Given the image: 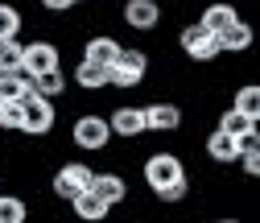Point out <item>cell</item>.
Masks as SVG:
<instances>
[{
  "instance_id": "cell-1",
  "label": "cell",
  "mask_w": 260,
  "mask_h": 223,
  "mask_svg": "<svg viewBox=\"0 0 260 223\" xmlns=\"http://www.w3.org/2000/svg\"><path fill=\"white\" fill-rule=\"evenodd\" d=\"M112 137H116L112 133V120L100 116V112H79L71 120V145L79 153H104L112 145Z\"/></svg>"
},
{
  "instance_id": "cell-2",
  "label": "cell",
  "mask_w": 260,
  "mask_h": 223,
  "mask_svg": "<svg viewBox=\"0 0 260 223\" xmlns=\"http://www.w3.org/2000/svg\"><path fill=\"white\" fill-rule=\"evenodd\" d=\"M178 50H182L190 62H199V67H207V62L223 58L219 38L211 34V29H207L203 21H190V25H182V29H178Z\"/></svg>"
},
{
  "instance_id": "cell-3",
  "label": "cell",
  "mask_w": 260,
  "mask_h": 223,
  "mask_svg": "<svg viewBox=\"0 0 260 223\" xmlns=\"http://www.w3.org/2000/svg\"><path fill=\"white\" fill-rule=\"evenodd\" d=\"M54 104H58V100H50V95L29 91V95H25V120H21V137H34V141L50 137V133L58 129V108H54Z\"/></svg>"
},
{
  "instance_id": "cell-4",
  "label": "cell",
  "mask_w": 260,
  "mask_h": 223,
  "mask_svg": "<svg viewBox=\"0 0 260 223\" xmlns=\"http://www.w3.org/2000/svg\"><path fill=\"white\" fill-rule=\"evenodd\" d=\"M91 178H95V170L87 162H62L50 174V195L62 199V203H75L83 190H91Z\"/></svg>"
},
{
  "instance_id": "cell-5",
  "label": "cell",
  "mask_w": 260,
  "mask_h": 223,
  "mask_svg": "<svg viewBox=\"0 0 260 223\" xmlns=\"http://www.w3.org/2000/svg\"><path fill=\"white\" fill-rule=\"evenodd\" d=\"M141 178H145L149 190H161V186L186 178V162H182L178 153H170V149H157V153H149L145 162H141Z\"/></svg>"
},
{
  "instance_id": "cell-6",
  "label": "cell",
  "mask_w": 260,
  "mask_h": 223,
  "mask_svg": "<svg viewBox=\"0 0 260 223\" xmlns=\"http://www.w3.org/2000/svg\"><path fill=\"white\" fill-rule=\"evenodd\" d=\"M145 79H149V54L137 50V46H124L116 67H112V87L116 91H137Z\"/></svg>"
},
{
  "instance_id": "cell-7",
  "label": "cell",
  "mask_w": 260,
  "mask_h": 223,
  "mask_svg": "<svg viewBox=\"0 0 260 223\" xmlns=\"http://www.w3.org/2000/svg\"><path fill=\"white\" fill-rule=\"evenodd\" d=\"M54 67H62V50H58V42H50V38L25 42L21 71H25L29 79H38V75H46V71H54Z\"/></svg>"
},
{
  "instance_id": "cell-8",
  "label": "cell",
  "mask_w": 260,
  "mask_h": 223,
  "mask_svg": "<svg viewBox=\"0 0 260 223\" xmlns=\"http://www.w3.org/2000/svg\"><path fill=\"white\" fill-rule=\"evenodd\" d=\"M108 120H112V133H116L120 141H141V137L149 133L145 104H116V108L108 112Z\"/></svg>"
},
{
  "instance_id": "cell-9",
  "label": "cell",
  "mask_w": 260,
  "mask_h": 223,
  "mask_svg": "<svg viewBox=\"0 0 260 223\" xmlns=\"http://www.w3.org/2000/svg\"><path fill=\"white\" fill-rule=\"evenodd\" d=\"M120 21L133 29V34H153L161 25V0H124Z\"/></svg>"
},
{
  "instance_id": "cell-10",
  "label": "cell",
  "mask_w": 260,
  "mask_h": 223,
  "mask_svg": "<svg viewBox=\"0 0 260 223\" xmlns=\"http://www.w3.org/2000/svg\"><path fill=\"white\" fill-rule=\"evenodd\" d=\"M145 120H149V133L170 137V133H178L182 124H186V112L174 100H153V104H145Z\"/></svg>"
},
{
  "instance_id": "cell-11",
  "label": "cell",
  "mask_w": 260,
  "mask_h": 223,
  "mask_svg": "<svg viewBox=\"0 0 260 223\" xmlns=\"http://www.w3.org/2000/svg\"><path fill=\"white\" fill-rule=\"evenodd\" d=\"M203 153L211 157L215 166H240V141H236L232 133H223L219 124L207 133V141H203Z\"/></svg>"
},
{
  "instance_id": "cell-12",
  "label": "cell",
  "mask_w": 260,
  "mask_h": 223,
  "mask_svg": "<svg viewBox=\"0 0 260 223\" xmlns=\"http://www.w3.org/2000/svg\"><path fill=\"white\" fill-rule=\"evenodd\" d=\"M120 50H124V42L116 38V34H91L87 42H83V58H91V62H100V67H116V58H120Z\"/></svg>"
},
{
  "instance_id": "cell-13",
  "label": "cell",
  "mask_w": 260,
  "mask_h": 223,
  "mask_svg": "<svg viewBox=\"0 0 260 223\" xmlns=\"http://www.w3.org/2000/svg\"><path fill=\"white\" fill-rule=\"evenodd\" d=\"M91 190H95L108 207H120V203L128 199V182H124V174H116V170H95Z\"/></svg>"
},
{
  "instance_id": "cell-14",
  "label": "cell",
  "mask_w": 260,
  "mask_h": 223,
  "mask_svg": "<svg viewBox=\"0 0 260 223\" xmlns=\"http://www.w3.org/2000/svg\"><path fill=\"white\" fill-rule=\"evenodd\" d=\"M199 21L211 29V34L219 38V34H227V29H232L236 21H240V9L232 5V0H211V5L199 13Z\"/></svg>"
},
{
  "instance_id": "cell-15",
  "label": "cell",
  "mask_w": 260,
  "mask_h": 223,
  "mask_svg": "<svg viewBox=\"0 0 260 223\" xmlns=\"http://www.w3.org/2000/svg\"><path fill=\"white\" fill-rule=\"evenodd\" d=\"M75 87L79 91H108L112 87V71L100 67V62H91V58H79L75 62Z\"/></svg>"
},
{
  "instance_id": "cell-16",
  "label": "cell",
  "mask_w": 260,
  "mask_h": 223,
  "mask_svg": "<svg viewBox=\"0 0 260 223\" xmlns=\"http://www.w3.org/2000/svg\"><path fill=\"white\" fill-rule=\"evenodd\" d=\"M219 46H223V54H248L252 46H256V29H252V21H236L227 34H219Z\"/></svg>"
},
{
  "instance_id": "cell-17",
  "label": "cell",
  "mask_w": 260,
  "mask_h": 223,
  "mask_svg": "<svg viewBox=\"0 0 260 223\" xmlns=\"http://www.w3.org/2000/svg\"><path fill=\"white\" fill-rule=\"evenodd\" d=\"M71 211H75V219H83V223H100V219H108L112 215V207L95 195V190H83V195L71 203Z\"/></svg>"
},
{
  "instance_id": "cell-18",
  "label": "cell",
  "mask_w": 260,
  "mask_h": 223,
  "mask_svg": "<svg viewBox=\"0 0 260 223\" xmlns=\"http://www.w3.org/2000/svg\"><path fill=\"white\" fill-rule=\"evenodd\" d=\"M215 124H219V129H223V133H232V137H236V141H240V137H248V133H252V129H260V124H256V120H252V116H248V112H240V108H236V104H232V108H223V112H219V120H215Z\"/></svg>"
},
{
  "instance_id": "cell-19",
  "label": "cell",
  "mask_w": 260,
  "mask_h": 223,
  "mask_svg": "<svg viewBox=\"0 0 260 223\" xmlns=\"http://www.w3.org/2000/svg\"><path fill=\"white\" fill-rule=\"evenodd\" d=\"M67 87H71V75L62 71V67H54V71H46V75L34 79V91H38V95H50V100H62Z\"/></svg>"
},
{
  "instance_id": "cell-20",
  "label": "cell",
  "mask_w": 260,
  "mask_h": 223,
  "mask_svg": "<svg viewBox=\"0 0 260 223\" xmlns=\"http://www.w3.org/2000/svg\"><path fill=\"white\" fill-rule=\"evenodd\" d=\"M34 91V79L25 71H0V100H25Z\"/></svg>"
},
{
  "instance_id": "cell-21",
  "label": "cell",
  "mask_w": 260,
  "mask_h": 223,
  "mask_svg": "<svg viewBox=\"0 0 260 223\" xmlns=\"http://www.w3.org/2000/svg\"><path fill=\"white\" fill-rule=\"evenodd\" d=\"M232 104L260 124V83H240V87L232 91Z\"/></svg>"
},
{
  "instance_id": "cell-22",
  "label": "cell",
  "mask_w": 260,
  "mask_h": 223,
  "mask_svg": "<svg viewBox=\"0 0 260 223\" xmlns=\"http://www.w3.org/2000/svg\"><path fill=\"white\" fill-rule=\"evenodd\" d=\"M25 29V13L21 5H13V0H0V38H21Z\"/></svg>"
},
{
  "instance_id": "cell-23",
  "label": "cell",
  "mask_w": 260,
  "mask_h": 223,
  "mask_svg": "<svg viewBox=\"0 0 260 223\" xmlns=\"http://www.w3.org/2000/svg\"><path fill=\"white\" fill-rule=\"evenodd\" d=\"M153 199H157L161 207H182V203L190 199V174L178 178V182H170V186H161V190H153Z\"/></svg>"
},
{
  "instance_id": "cell-24",
  "label": "cell",
  "mask_w": 260,
  "mask_h": 223,
  "mask_svg": "<svg viewBox=\"0 0 260 223\" xmlns=\"http://www.w3.org/2000/svg\"><path fill=\"white\" fill-rule=\"evenodd\" d=\"M29 219V203L21 195H5L0 190V223H25Z\"/></svg>"
},
{
  "instance_id": "cell-25",
  "label": "cell",
  "mask_w": 260,
  "mask_h": 223,
  "mask_svg": "<svg viewBox=\"0 0 260 223\" xmlns=\"http://www.w3.org/2000/svg\"><path fill=\"white\" fill-rule=\"evenodd\" d=\"M25 100H0V133H21Z\"/></svg>"
},
{
  "instance_id": "cell-26",
  "label": "cell",
  "mask_w": 260,
  "mask_h": 223,
  "mask_svg": "<svg viewBox=\"0 0 260 223\" xmlns=\"http://www.w3.org/2000/svg\"><path fill=\"white\" fill-rule=\"evenodd\" d=\"M25 42L21 38H0V71H21Z\"/></svg>"
},
{
  "instance_id": "cell-27",
  "label": "cell",
  "mask_w": 260,
  "mask_h": 223,
  "mask_svg": "<svg viewBox=\"0 0 260 223\" xmlns=\"http://www.w3.org/2000/svg\"><path fill=\"white\" fill-rule=\"evenodd\" d=\"M240 174H244V178H252V182H260V145L240 153Z\"/></svg>"
},
{
  "instance_id": "cell-28",
  "label": "cell",
  "mask_w": 260,
  "mask_h": 223,
  "mask_svg": "<svg viewBox=\"0 0 260 223\" xmlns=\"http://www.w3.org/2000/svg\"><path fill=\"white\" fill-rule=\"evenodd\" d=\"M38 5L50 13V17H62V13H71V9H79V0H38Z\"/></svg>"
},
{
  "instance_id": "cell-29",
  "label": "cell",
  "mask_w": 260,
  "mask_h": 223,
  "mask_svg": "<svg viewBox=\"0 0 260 223\" xmlns=\"http://www.w3.org/2000/svg\"><path fill=\"white\" fill-rule=\"evenodd\" d=\"M0 190H5V174H0Z\"/></svg>"
},
{
  "instance_id": "cell-30",
  "label": "cell",
  "mask_w": 260,
  "mask_h": 223,
  "mask_svg": "<svg viewBox=\"0 0 260 223\" xmlns=\"http://www.w3.org/2000/svg\"><path fill=\"white\" fill-rule=\"evenodd\" d=\"M79 5H83V0H79Z\"/></svg>"
}]
</instances>
